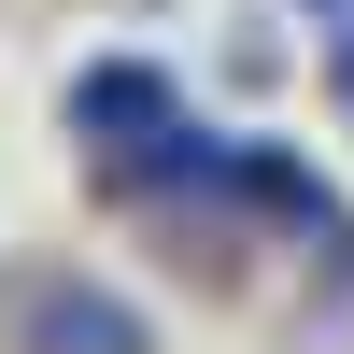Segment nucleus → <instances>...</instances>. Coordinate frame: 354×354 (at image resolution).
I'll return each instance as SVG.
<instances>
[{
  "label": "nucleus",
  "mask_w": 354,
  "mask_h": 354,
  "mask_svg": "<svg viewBox=\"0 0 354 354\" xmlns=\"http://www.w3.org/2000/svg\"><path fill=\"white\" fill-rule=\"evenodd\" d=\"M15 340H28V354H156L142 298H113V283H28Z\"/></svg>",
  "instance_id": "nucleus-2"
},
{
  "label": "nucleus",
  "mask_w": 354,
  "mask_h": 354,
  "mask_svg": "<svg viewBox=\"0 0 354 354\" xmlns=\"http://www.w3.org/2000/svg\"><path fill=\"white\" fill-rule=\"evenodd\" d=\"M340 113H354V15H340Z\"/></svg>",
  "instance_id": "nucleus-4"
},
{
  "label": "nucleus",
  "mask_w": 354,
  "mask_h": 354,
  "mask_svg": "<svg viewBox=\"0 0 354 354\" xmlns=\"http://www.w3.org/2000/svg\"><path fill=\"white\" fill-rule=\"evenodd\" d=\"M298 15H354V0H298Z\"/></svg>",
  "instance_id": "nucleus-5"
},
{
  "label": "nucleus",
  "mask_w": 354,
  "mask_h": 354,
  "mask_svg": "<svg viewBox=\"0 0 354 354\" xmlns=\"http://www.w3.org/2000/svg\"><path fill=\"white\" fill-rule=\"evenodd\" d=\"M170 128H185V85H170L156 57H100V71H71V142H85L100 170L156 156Z\"/></svg>",
  "instance_id": "nucleus-1"
},
{
  "label": "nucleus",
  "mask_w": 354,
  "mask_h": 354,
  "mask_svg": "<svg viewBox=\"0 0 354 354\" xmlns=\"http://www.w3.org/2000/svg\"><path fill=\"white\" fill-rule=\"evenodd\" d=\"M227 185H241V213L298 227V241H326V227H340V198H326V170H312V156H255V142H241V170H227Z\"/></svg>",
  "instance_id": "nucleus-3"
}]
</instances>
